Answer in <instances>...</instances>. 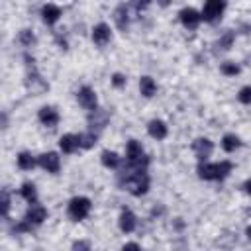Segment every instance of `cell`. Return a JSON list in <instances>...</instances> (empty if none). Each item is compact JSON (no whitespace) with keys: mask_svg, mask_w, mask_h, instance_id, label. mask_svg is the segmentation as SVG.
Instances as JSON below:
<instances>
[{"mask_svg":"<svg viewBox=\"0 0 251 251\" xmlns=\"http://www.w3.org/2000/svg\"><path fill=\"white\" fill-rule=\"evenodd\" d=\"M37 120L45 126V127H55L59 124V112L53 106H41L37 112Z\"/></svg>","mask_w":251,"mask_h":251,"instance_id":"obj_14","label":"cell"},{"mask_svg":"<svg viewBox=\"0 0 251 251\" xmlns=\"http://www.w3.org/2000/svg\"><path fill=\"white\" fill-rule=\"evenodd\" d=\"M241 147V139L235 135V133H226L224 137H222V149L226 151V153H233V151H237Z\"/></svg>","mask_w":251,"mask_h":251,"instance_id":"obj_23","label":"cell"},{"mask_svg":"<svg viewBox=\"0 0 251 251\" xmlns=\"http://www.w3.org/2000/svg\"><path fill=\"white\" fill-rule=\"evenodd\" d=\"M112 41V29L108 24H96L92 27V43L98 45V47H106L108 43Z\"/></svg>","mask_w":251,"mask_h":251,"instance_id":"obj_12","label":"cell"},{"mask_svg":"<svg viewBox=\"0 0 251 251\" xmlns=\"http://www.w3.org/2000/svg\"><path fill=\"white\" fill-rule=\"evenodd\" d=\"M224 10H226V0H206V4H204L200 14H202L204 22L216 24V22H220Z\"/></svg>","mask_w":251,"mask_h":251,"instance_id":"obj_5","label":"cell"},{"mask_svg":"<svg viewBox=\"0 0 251 251\" xmlns=\"http://www.w3.org/2000/svg\"><path fill=\"white\" fill-rule=\"evenodd\" d=\"M59 147L63 153L71 155V153H76L80 149V141H78V133H65L61 135L59 139Z\"/></svg>","mask_w":251,"mask_h":251,"instance_id":"obj_17","label":"cell"},{"mask_svg":"<svg viewBox=\"0 0 251 251\" xmlns=\"http://www.w3.org/2000/svg\"><path fill=\"white\" fill-rule=\"evenodd\" d=\"M37 165H39L43 171H47V173H51V175H57V173L61 171V157H59V153H55V151H47V153H41V155L37 157Z\"/></svg>","mask_w":251,"mask_h":251,"instance_id":"obj_7","label":"cell"},{"mask_svg":"<svg viewBox=\"0 0 251 251\" xmlns=\"http://www.w3.org/2000/svg\"><path fill=\"white\" fill-rule=\"evenodd\" d=\"M233 39H235V33H233V31H226V33L218 39V47H222V49H229V47L233 45Z\"/></svg>","mask_w":251,"mask_h":251,"instance_id":"obj_29","label":"cell"},{"mask_svg":"<svg viewBox=\"0 0 251 251\" xmlns=\"http://www.w3.org/2000/svg\"><path fill=\"white\" fill-rule=\"evenodd\" d=\"M220 71H222V75H226V76H235V75H237L241 69H239V65L231 63V61H226V63H222Z\"/></svg>","mask_w":251,"mask_h":251,"instance_id":"obj_28","label":"cell"},{"mask_svg":"<svg viewBox=\"0 0 251 251\" xmlns=\"http://www.w3.org/2000/svg\"><path fill=\"white\" fill-rule=\"evenodd\" d=\"M16 163H18V167H20L22 171H31V169L37 165V157H33L29 151H22V153H18Z\"/></svg>","mask_w":251,"mask_h":251,"instance_id":"obj_22","label":"cell"},{"mask_svg":"<svg viewBox=\"0 0 251 251\" xmlns=\"http://www.w3.org/2000/svg\"><path fill=\"white\" fill-rule=\"evenodd\" d=\"M10 204H12V200H10V192L4 188V190L0 192V212H2V218H8Z\"/></svg>","mask_w":251,"mask_h":251,"instance_id":"obj_27","label":"cell"},{"mask_svg":"<svg viewBox=\"0 0 251 251\" xmlns=\"http://www.w3.org/2000/svg\"><path fill=\"white\" fill-rule=\"evenodd\" d=\"M86 122H88V129H92V131L100 133V131H102V129L108 126L110 116H108V112H106V110L96 108V110H90V112H88Z\"/></svg>","mask_w":251,"mask_h":251,"instance_id":"obj_6","label":"cell"},{"mask_svg":"<svg viewBox=\"0 0 251 251\" xmlns=\"http://www.w3.org/2000/svg\"><path fill=\"white\" fill-rule=\"evenodd\" d=\"M178 18H180V24L184 25V29H188V31H194L202 22V14L194 8H182L178 12Z\"/></svg>","mask_w":251,"mask_h":251,"instance_id":"obj_8","label":"cell"},{"mask_svg":"<svg viewBox=\"0 0 251 251\" xmlns=\"http://www.w3.org/2000/svg\"><path fill=\"white\" fill-rule=\"evenodd\" d=\"M190 147H192L198 161H208V157L214 153V143L208 137H196Z\"/></svg>","mask_w":251,"mask_h":251,"instance_id":"obj_10","label":"cell"},{"mask_svg":"<svg viewBox=\"0 0 251 251\" xmlns=\"http://www.w3.org/2000/svg\"><path fill=\"white\" fill-rule=\"evenodd\" d=\"M139 92H141V96H145V98H151V96H155V92H157V82L151 78V76H141L139 78Z\"/></svg>","mask_w":251,"mask_h":251,"instance_id":"obj_21","label":"cell"},{"mask_svg":"<svg viewBox=\"0 0 251 251\" xmlns=\"http://www.w3.org/2000/svg\"><path fill=\"white\" fill-rule=\"evenodd\" d=\"M149 157L145 155L143 145L137 139H129L126 145V167L129 169H147Z\"/></svg>","mask_w":251,"mask_h":251,"instance_id":"obj_3","label":"cell"},{"mask_svg":"<svg viewBox=\"0 0 251 251\" xmlns=\"http://www.w3.org/2000/svg\"><path fill=\"white\" fill-rule=\"evenodd\" d=\"M112 86H114V88L126 86V76H124L122 73H114V75H112Z\"/></svg>","mask_w":251,"mask_h":251,"instance_id":"obj_31","label":"cell"},{"mask_svg":"<svg viewBox=\"0 0 251 251\" xmlns=\"http://www.w3.org/2000/svg\"><path fill=\"white\" fill-rule=\"evenodd\" d=\"M100 161L106 169H118L122 165V157L116 153V151H110V149H104L100 153Z\"/></svg>","mask_w":251,"mask_h":251,"instance_id":"obj_20","label":"cell"},{"mask_svg":"<svg viewBox=\"0 0 251 251\" xmlns=\"http://www.w3.org/2000/svg\"><path fill=\"white\" fill-rule=\"evenodd\" d=\"M245 235H247V239H249V241H251V226H249V227H247V229H245Z\"/></svg>","mask_w":251,"mask_h":251,"instance_id":"obj_37","label":"cell"},{"mask_svg":"<svg viewBox=\"0 0 251 251\" xmlns=\"http://www.w3.org/2000/svg\"><path fill=\"white\" fill-rule=\"evenodd\" d=\"M112 20H114V24H116V27L120 31H127V27H129V12H127V6L126 4L116 6V10L112 14Z\"/></svg>","mask_w":251,"mask_h":251,"instance_id":"obj_16","label":"cell"},{"mask_svg":"<svg viewBox=\"0 0 251 251\" xmlns=\"http://www.w3.org/2000/svg\"><path fill=\"white\" fill-rule=\"evenodd\" d=\"M157 4L165 8V6H169V4H171V0H157Z\"/></svg>","mask_w":251,"mask_h":251,"instance_id":"obj_36","label":"cell"},{"mask_svg":"<svg viewBox=\"0 0 251 251\" xmlns=\"http://www.w3.org/2000/svg\"><path fill=\"white\" fill-rule=\"evenodd\" d=\"M147 133L153 137V139H157V141H161V139H165L167 137V133H169V127H167V124L163 122V120H151L149 124H147Z\"/></svg>","mask_w":251,"mask_h":251,"instance_id":"obj_18","label":"cell"},{"mask_svg":"<svg viewBox=\"0 0 251 251\" xmlns=\"http://www.w3.org/2000/svg\"><path fill=\"white\" fill-rule=\"evenodd\" d=\"M231 169H233V165L229 161H220V163L200 161L196 173L202 180H224L226 176H229Z\"/></svg>","mask_w":251,"mask_h":251,"instance_id":"obj_2","label":"cell"},{"mask_svg":"<svg viewBox=\"0 0 251 251\" xmlns=\"http://www.w3.org/2000/svg\"><path fill=\"white\" fill-rule=\"evenodd\" d=\"M76 102L78 106H82L84 110H96L98 108V96L96 92L90 88V86H82L78 92H76Z\"/></svg>","mask_w":251,"mask_h":251,"instance_id":"obj_9","label":"cell"},{"mask_svg":"<svg viewBox=\"0 0 251 251\" xmlns=\"http://www.w3.org/2000/svg\"><path fill=\"white\" fill-rule=\"evenodd\" d=\"M25 220H27L31 226H41V224L47 220V210H45V206H41V204H37V202L29 204V208H27V212H25Z\"/></svg>","mask_w":251,"mask_h":251,"instance_id":"obj_13","label":"cell"},{"mask_svg":"<svg viewBox=\"0 0 251 251\" xmlns=\"http://www.w3.org/2000/svg\"><path fill=\"white\" fill-rule=\"evenodd\" d=\"M149 2H151V0H135V8H137V10H143V8L149 6Z\"/></svg>","mask_w":251,"mask_h":251,"instance_id":"obj_33","label":"cell"},{"mask_svg":"<svg viewBox=\"0 0 251 251\" xmlns=\"http://www.w3.org/2000/svg\"><path fill=\"white\" fill-rule=\"evenodd\" d=\"M78 141H80V149H92L98 141V133L92 129L82 131V133H78Z\"/></svg>","mask_w":251,"mask_h":251,"instance_id":"obj_24","label":"cell"},{"mask_svg":"<svg viewBox=\"0 0 251 251\" xmlns=\"http://www.w3.org/2000/svg\"><path fill=\"white\" fill-rule=\"evenodd\" d=\"M59 18H61V8H59V6H55V4H45V6L41 8V20H43V24L55 25V24L59 22Z\"/></svg>","mask_w":251,"mask_h":251,"instance_id":"obj_19","label":"cell"},{"mask_svg":"<svg viewBox=\"0 0 251 251\" xmlns=\"http://www.w3.org/2000/svg\"><path fill=\"white\" fill-rule=\"evenodd\" d=\"M124 249H139V243H126Z\"/></svg>","mask_w":251,"mask_h":251,"instance_id":"obj_34","label":"cell"},{"mask_svg":"<svg viewBox=\"0 0 251 251\" xmlns=\"http://www.w3.org/2000/svg\"><path fill=\"white\" fill-rule=\"evenodd\" d=\"M120 182L124 184V188L131 194V196H143L147 194L149 190V175H147V169H129L126 167L122 176H120Z\"/></svg>","mask_w":251,"mask_h":251,"instance_id":"obj_1","label":"cell"},{"mask_svg":"<svg viewBox=\"0 0 251 251\" xmlns=\"http://www.w3.org/2000/svg\"><path fill=\"white\" fill-rule=\"evenodd\" d=\"M90 210H92L90 198H86V196H75V198L69 202L67 214H69V218H71L73 222H80V220H84V218L90 214Z\"/></svg>","mask_w":251,"mask_h":251,"instance_id":"obj_4","label":"cell"},{"mask_svg":"<svg viewBox=\"0 0 251 251\" xmlns=\"http://www.w3.org/2000/svg\"><path fill=\"white\" fill-rule=\"evenodd\" d=\"M118 226H120V229H122L124 233H131V231H135V227H137V218H135V214H133L129 208H124V210L120 212Z\"/></svg>","mask_w":251,"mask_h":251,"instance_id":"obj_15","label":"cell"},{"mask_svg":"<svg viewBox=\"0 0 251 251\" xmlns=\"http://www.w3.org/2000/svg\"><path fill=\"white\" fill-rule=\"evenodd\" d=\"M237 100L241 104H251V86H243L239 92H237Z\"/></svg>","mask_w":251,"mask_h":251,"instance_id":"obj_30","label":"cell"},{"mask_svg":"<svg viewBox=\"0 0 251 251\" xmlns=\"http://www.w3.org/2000/svg\"><path fill=\"white\" fill-rule=\"evenodd\" d=\"M20 194H22V198H24L27 204L37 202V188H35L33 182H24L22 188H20Z\"/></svg>","mask_w":251,"mask_h":251,"instance_id":"obj_25","label":"cell"},{"mask_svg":"<svg viewBox=\"0 0 251 251\" xmlns=\"http://www.w3.org/2000/svg\"><path fill=\"white\" fill-rule=\"evenodd\" d=\"M243 188H245V192H247V194L251 196V178H249V180H247V182L243 184Z\"/></svg>","mask_w":251,"mask_h":251,"instance_id":"obj_35","label":"cell"},{"mask_svg":"<svg viewBox=\"0 0 251 251\" xmlns=\"http://www.w3.org/2000/svg\"><path fill=\"white\" fill-rule=\"evenodd\" d=\"M73 249H90V243L88 241H75Z\"/></svg>","mask_w":251,"mask_h":251,"instance_id":"obj_32","label":"cell"},{"mask_svg":"<svg viewBox=\"0 0 251 251\" xmlns=\"http://www.w3.org/2000/svg\"><path fill=\"white\" fill-rule=\"evenodd\" d=\"M25 86L33 92V94H41V92H45V90H49V84L41 78V75L35 71V67H31L29 71H27V76H25Z\"/></svg>","mask_w":251,"mask_h":251,"instance_id":"obj_11","label":"cell"},{"mask_svg":"<svg viewBox=\"0 0 251 251\" xmlns=\"http://www.w3.org/2000/svg\"><path fill=\"white\" fill-rule=\"evenodd\" d=\"M18 41H20L24 47H31V45L35 43V33H33L31 29H22V31L18 33Z\"/></svg>","mask_w":251,"mask_h":251,"instance_id":"obj_26","label":"cell"}]
</instances>
